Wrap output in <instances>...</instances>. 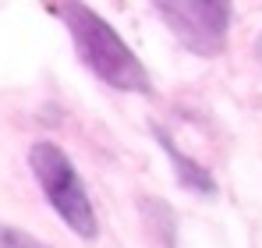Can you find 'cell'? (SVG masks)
I'll return each instance as SVG.
<instances>
[{"instance_id":"2","label":"cell","mask_w":262,"mask_h":248,"mask_svg":"<svg viewBox=\"0 0 262 248\" xmlns=\"http://www.w3.org/2000/svg\"><path fill=\"white\" fill-rule=\"evenodd\" d=\"M29 170L36 174L39 188H43L46 202L57 209V216L82 238H96L99 227H96V213H92V202H89V192L78 177L75 163L68 160V153L53 142H36L29 149Z\"/></svg>"},{"instance_id":"1","label":"cell","mask_w":262,"mask_h":248,"mask_svg":"<svg viewBox=\"0 0 262 248\" xmlns=\"http://www.w3.org/2000/svg\"><path fill=\"white\" fill-rule=\"evenodd\" d=\"M53 14L71 32V43H75L82 64L103 85L121 89V92H142V96L152 92V78H149L145 64L117 36V29L106 18H99L89 4H60V7H53Z\"/></svg>"},{"instance_id":"6","label":"cell","mask_w":262,"mask_h":248,"mask_svg":"<svg viewBox=\"0 0 262 248\" xmlns=\"http://www.w3.org/2000/svg\"><path fill=\"white\" fill-rule=\"evenodd\" d=\"M255 57H259V64H262V36L255 39Z\"/></svg>"},{"instance_id":"3","label":"cell","mask_w":262,"mask_h":248,"mask_svg":"<svg viewBox=\"0 0 262 248\" xmlns=\"http://www.w3.org/2000/svg\"><path fill=\"white\" fill-rule=\"evenodd\" d=\"M152 11L170 25L181 46L199 57H216L227 46L230 4L223 0H156Z\"/></svg>"},{"instance_id":"4","label":"cell","mask_w":262,"mask_h":248,"mask_svg":"<svg viewBox=\"0 0 262 248\" xmlns=\"http://www.w3.org/2000/svg\"><path fill=\"white\" fill-rule=\"evenodd\" d=\"M152 135H156V142H160V149L170 156V163L177 170V181L184 184V188H191V192H199V195H213L216 192V181H213V174L206 170L202 163H195V160H188L181 149L174 146V138L170 135H163L160 128H152Z\"/></svg>"},{"instance_id":"5","label":"cell","mask_w":262,"mask_h":248,"mask_svg":"<svg viewBox=\"0 0 262 248\" xmlns=\"http://www.w3.org/2000/svg\"><path fill=\"white\" fill-rule=\"evenodd\" d=\"M0 248H50L39 238H32L29 231L21 227H11V223H0Z\"/></svg>"}]
</instances>
